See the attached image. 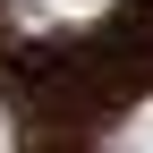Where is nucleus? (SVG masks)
<instances>
[{
  "mask_svg": "<svg viewBox=\"0 0 153 153\" xmlns=\"http://www.w3.org/2000/svg\"><path fill=\"white\" fill-rule=\"evenodd\" d=\"M102 153H153V94H145V102H128L119 119H111Z\"/></svg>",
  "mask_w": 153,
  "mask_h": 153,
  "instance_id": "obj_1",
  "label": "nucleus"
},
{
  "mask_svg": "<svg viewBox=\"0 0 153 153\" xmlns=\"http://www.w3.org/2000/svg\"><path fill=\"white\" fill-rule=\"evenodd\" d=\"M111 0H17V17L26 26H85V17H102Z\"/></svg>",
  "mask_w": 153,
  "mask_h": 153,
  "instance_id": "obj_2",
  "label": "nucleus"
}]
</instances>
